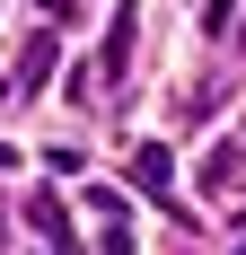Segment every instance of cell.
Returning a JSON list of instances; mask_svg holds the SVG:
<instances>
[{
    "instance_id": "277c9868",
    "label": "cell",
    "mask_w": 246,
    "mask_h": 255,
    "mask_svg": "<svg viewBox=\"0 0 246 255\" xmlns=\"http://www.w3.org/2000/svg\"><path fill=\"white\" fill-rule=\"evenodd\" d=\"M44 71H53V35H35V44L18 53V88H26V97L44 88Z\"/></svg>"
},
{
    "instance_id": "5b68a950",
    "label": "cell",
    "mask_w": 246,
    "mask_h": 255,
    "mask_svg": "<svg viewBox=\"0 0 246 255\" xmlns=\"http://www.w3.org/2000/svg\"><path fill=\"white\" fill-rule=\"evenodd\" d=\"M0 167H18V150H9V141H0Z\"/></svg>"
},
{
    "instance_id": "8992f818",
    "label": "cell",
    "mask_w": 246,
    "mask_h": 255,
    "mask_svg": "<svg viewBox=\"0 0 246 255\" xmlns=\"http://www.w3.org/2000/svg\"><path fill=\"white\" fill-rule=\"evenodd\" d=\"M238 255H246V247H238Z\"/></svg>"
},
{
    "instance_id": "6da1fadb",
    "label": "cell",
    "mask_w": 246,
    "mask_h": 255,
    "mask_svg": "<svg viewBox=\"0 0 246 255\" xmlns=\"http://www.w3.org/2000/svg\"><path fill=\"white\" fill-rule=\"evenodd\" d=\"M132 35H141V18L115 9V18H106V53H97V88H123V71H132Z\"/></svg>"
},
{
    "instance_id": "3957f363",
    "label": "cell",
    "mask_w": 246,
    "mask_h": 255,
    "mask_svg": "<svg viewBox=\"0 0 246 255\" xmlns=\"http://www.w3.org/2000/svg\"><path fill=\"white\" fill-rule=\"evenodd\" d=\"M26 220H35V238H44L53 255H71V220H62V203H53V194H35V203H26Z\"/></svg>"
},
{
    "instance_id": "7a4b0ae2",
    "label": "cell",
    "mask_w": 246,
    "mask_h": 255,
    "mask_svg": "<svg viewBox=\"0 0 246 255\" xmlns=\"http://www.w3.org/2000/svg\"><path fill=\"white\" fill-rule=\"evenodd\" d=\"M132 185H141V194H158V203H167V185H176V158L158 150V141H132Z\"/></svg>"
}]
</instances>
